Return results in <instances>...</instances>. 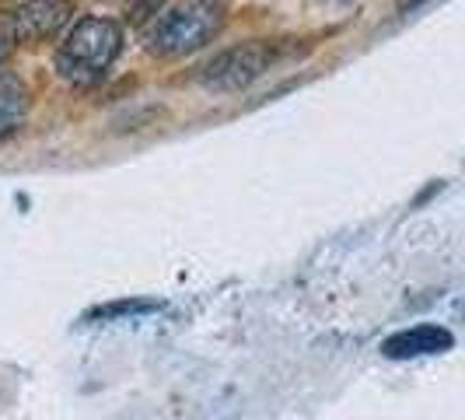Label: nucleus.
<instances>
[{"label": "nucleus", "mask_w": 465, "mask_h": 420, "mask_svg": "<svg viewBox=\"0 0 465 420\" xmlns=\"http://www.w3.org/2000/svg\"><path fill=\"white\" fill-rule=\"evenodd\" d=\"M123 53V25L113 18H77L67 25L60 46H56V74L74 85V88H92L98 85L109 67L119 60Z\"/></svg>", "instance_id": "1"}, {"label": "nucleus", "mask_w": 465, "mask_h": 420, "mask_svg": "<svg viewBox=\"0 0 465 420\" xmlns=\"http://www.w3.org/2000/svg\"><path fill=\"white\" fill-rule=\"evenodd\" d=\"M221 28H224V11L213 0H186L143 25V46L162 60H175L210 46L221 35Z\"/></svg>", "instance_id": "2"}, {"label": "nucleus", "mask_w": 465, "mask_h": 420, "mask_svg": "<svg viewBox=\"0 0 465 420\" xmlns=\"http://www.w3.org/2000/svg\"><path fill=\"white\" fill-rule=\"evenodd\" d=\"M277 49L270 43H242V46H228L221 53H213L207 64L200 67V85L207 92L232 95L249 88L252 81H259L266 70L273 67Z\"/></svg>", "instance_id": "3"}, {"label": "nucleus", "mask_w": 465, "mask_h": 420, "mask_svg": "<svg viewBox=\"0 0 465 420\" xmlns=\"http://www.w3.org/2000/svg\"><path fill=\"white\" fill-rule=\"evenodd\" d=\"M74 22V0H22L11 11V35L15 43H46L56 39Z\"/></svg>", "instance_id": "4"}, {"label": "nucleus", "mask_w": 465, "mask_h": 420, "mask_svg": "<svg viewBox=\"0 0 465 420\" xmlns=\"http://www.w3.org/2000/svg\"><path fill=\"white\" fill-rule=\"evenodd\" d=\"M451 344H455V336L444 326H413L389 336L381 350L389 357H423V354H444V350H451Z\"/></svg>", "instance_id": "5"}, {"label": "nucleus", "mask_w": 465, "mask_h": 420, "mask_svg": "<svg viewBox=\"0 0 465 420\" xmlns=\"http://www.w3.org/2000/svg\"><path fill=\"white\" fill-rule=\"evenodd\" d=\"M28 92L18 81H0V140L15 137L28 119Z\"/></svg>", "instance_id": "6"}, {"label": "nucleus", "mask_w": 465, "mask_h": 420, "mask_svg": "<svg viewBox=\"0 0 465 420\" xmlns=\"http://www.w3.org/2000/svg\"><path fill=\"white\" fill-rule=\"evenodd\" d=\"M164 4H168V0H123V15H126L130 25H140V28H143L151 18L162 15Z\"/></svg>", "instance_id": "7"}, {"label": "nucleus", "mask_w": 465, "mask_h": 420, "mask_svg": "<svg viewBox=\"0 0 465 420\" xmlns=\"http://www.w3.org/2000/svg\"><path fill=\"white\" fill-rule=\"evenodd\" d=\"M11 53H15V35H11V28L0 25V67L11 60Z\"/></svg>", "instance_id": "8"}]
</instances>
